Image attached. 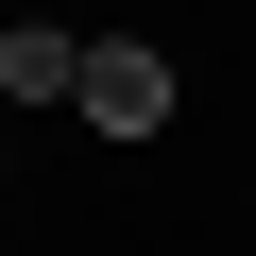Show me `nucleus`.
<instances>
[{"label":"nucleus","instance_id":"f257e3e1","mask_svg":"<svg viewBox=\"0 0 256 256\" xmlns=\"http://www.w3.org/2000/svg\"><path fill=\"white\" fill-rule=\"evenodd\" d=\"M171 120V68L154 52H86V137H154Z\"/></svg>","mask_w":256,"mask_h":256},{"label":"nucleus","instance_id":"f03ea898","mask_svg":"<svg viewBox=\"0 0 256 256\" xmlns=\"http://www.w3.org/2000/svg\"><path fill=\"white\" fill-rule=\"evenodd\" d=\"M0 86H18V102H86V52L52 18H18V34H0Z\"/></svg>","mask_w":256,"mask_h":256}]
</instances>
